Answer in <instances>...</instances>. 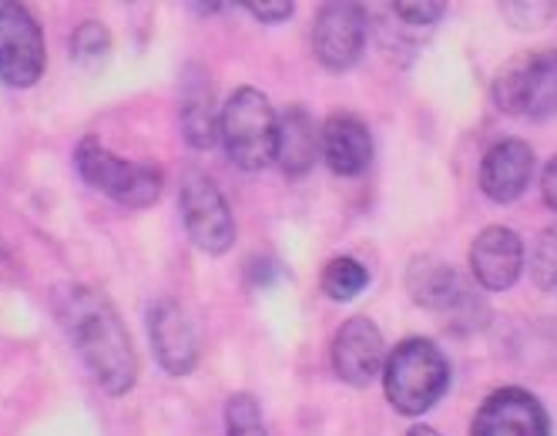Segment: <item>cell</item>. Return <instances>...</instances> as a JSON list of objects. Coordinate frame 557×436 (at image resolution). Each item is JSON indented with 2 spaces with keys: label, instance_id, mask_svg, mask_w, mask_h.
<instances>
[{
  "label": "cell",
  "instance_id": "cell-1",
  "mask_svg": "<svg viewBox=\"0 0 557 436\" xmlns=\"http://www.w3.org/2000/svg\"><path fill=\"white\" fill-rule=\"evenodd\" d=\"M58 323L108 396H125L138 383V352L111 299L95 286H64L54 296Z\"/></svg>",
  "mask_w": 557,
  "mask_h": 436
},
{
  "label": "cell",
  "instance_id": "cell-2",
  "mask_svg": "<svg viewBox=\"0 0 557 436\" xmlns=\"http://www.w3.org/2000/svg\"><path fill=\"white\" fill-rule=\"evenodd\" d=\"M450 386V363L430 339H404L389 356L383 370V393L396 413L420 416L441 403Z\"/></svg>",
  "mask_w": 557,
  "mask_h": 436
},
{
  "label": "cell",
  "instance_id": "cell-3",
  "mask_svg": "<svg viewBox=\"0 0 557 436\" xmlns=\"http://www.w3.org/2000/svg\"><path fill=\"white\" fill-rule=\"evenodd\" d=\"M219 138L228 162L243 172H262L275 162L278 148V114L259 88H235L219 117Z\"/></svg>",
  "mask_w": 557,
  "mask_h": 436
},
{
  "label": "cell",
  "instance_id": "cell-4",
  "mask_svg": "<svg viewBox=\"0 0 557 436\" xmlns=\"http://www.w3.org/2000/svg\"><path fill=\"white\" fill-rule=\"evenodd\" d=\"M74 169L85 185L108 195L111 202L125 209H151L165 188V175L158 165L128 162V158L111 154L95 135L82 138L74 148Z\"/></svg>",
  "mask_w": 557,
  "mask_h": 436
},
{
  "label": "cell",
  "instance_id": "cell-5",
  "mask_svg": "<svg viewBox=\"0 0 557 436\" xmlns=\"http://www.w3.org/2000/svg\"><path fill=\"white\" fill-rule=\"evenodd\" d=\"M494 104L504 114L547 117L557 111V48L513 58L494 77Z\"/></svg>",
  "mask_w": 557,
  "mask_h": 436
},
{
  "label": "cell",
  "instance_id": "cell-6",
  "mask_svg": "<svg viewBox=\"0 0 557 436\" xmlns=\"http://www.w3.org/2000/svg\"><path fill=\"white\" fill-rule=\"evenodd\" d=\"M178 212L185 222L188 239L198 252L206 256H225L235 242V219L225 202L222 188L202 175V172H188L182 178L178 191Z\"/></svg>",
  "mask_w": 557,
  "mask_h": 436
},
{
  "label": "cell",
  "instance_id": "cell-7",
  "mask_svg": "<svg viewBox=\"0 0 557 436\" xmlns=\"http://www.w3.org/2000/svg\"><path fill=\"white\" fill-rule=\"evenodd\" d=\"M48 48L37 17L14 0H0V82L8 88H34L45 77Z\"/></svg>",
  "mask_w": 557,
  "mask_h": 436
},
{
  "label": "cell",
  "instance_id": "cell-8",
  "mask_svg": "<svg viewBox=\"0 0 557 436\" xmlns=\"http://www.w3.org/2000/svg\"><path fill=\"white\" fill-rule=\"evenodd\" d=\"M154 363L169 376H188L198 366V333L188 312L175 299H154L145 312Z\"/></svg>",
  "mask_w": 557,
  "mask_h": 436
},
{
  "label": "cell",
  "instance_id": "cell-9",
  "mask_svg": "<svg viewBox=\"0 0 557 436\" xmlns=\"http://www.w3.org/2000/svg\"><path fill=\"white\" fill-rule=\"evenodd\" d=\"M367 48V11L360 4H326L312 24V51L326 71H349Z\"/></svg>",
  "mask_w": 557,
  "mask_h": 436
},
{
  "label": "cell",
  "instance_id": "cell-10",
  "mask_svg": "<svg viewBox=\"0 0 557 436\" xmlns=\"http://www.w3.org/2000/svg\"><path fill=\"white\" fill-rule=\"evenodd\" d=\"M470 436H550V423L534 393L500 386L476 410Z\"/></svg>",
  "mask_w": 557,
  "mask_h": 436
},
{
  "label": "cell",
  "instance_id": "cell-11",
  "mask_svg": "<svg viewBox=\"0 0 557 436\" xmlns=\"http://www.w3.org/2000/svg\"><path fill=\"white\" fill-rule=\"evenodd\" d=\"M333 370L349 386H370L386 370L383 333L367 315H352L333 336Z\"/></svg>",
  "mask_w": 557,
  "mask_h": 436
},
{
  "label": "cell",
  "instance_id": "cell-12",
  "mask_svg": "<svg viewBox=\"0 0 557 436\" xmlns=\"http://www.w3.org/2000/svg\"><path fill=\"white\" fill-rule=\"evenodd\" d=\"M407 289L417 306L430 312H450V315H467V326L473 323V312H484V302L476 299L454 265L441 259H413L407 269Z\"/></svg>",
  "mask_w": 557,
  "mask_h": 436
},
{
  "label": "cell",
  "instance_id": "cell-13",
  "mask_svg": "<svg viewBox=\"0 0 557 436\" xmlns=\"http://www.w3.org/2000/svg\"><path fill=\"white\" fill-rule=\"evenodd\" d=\"M470 269H473V283L481 289H487V292L510 289L524 272L521 235L504 225L484 228L470 246Z\"/></svg>",
  "mask_w": 557,
  "mask_h": 436
},
{
  "label": "cell",
  "instance_id": "cell-14",
  "mask_svg": "<svg viewBox=\"0 0 557 436\" xmlns=\"http://www.w3.org/2000/svg\"><path fill=\"white\" fill-rule=\"evenodd\" d=\"M534 175V151L521 138H504L497 141L481 162V188L491 202H513L521 198Z\"/></svg>",
  "mask_w": 557,
  "mask_h": 436
},
{
  "label": "cell",
  "instance_id": "cell-15",
  "mask_svg": "<svg viewBox=\"0 0 557 436\" xmlns=\"http://www.w3.org/2000/svg\"><path fill=\"white\" fill-rule=\"evenodd\" d=\"M323 158L330 172L343 178L363 175L373 162L370 128L356 114H330L323 125Z\"/></svg>",
  "mask_w": 557,
  "mask_h": 436
},
{
  "label": "cell",
  "instance_id": "cell-16",
  "mask_svg": "<svg viewBox=\"0 0 557 436\" xmlns=\"http://www.w3.org/2000/svg\"><path fill=\"white\" fill-rule=\"evenodd\" d=\"M320 154H323V132H315L306 108L293 104L278 114V148H275L278 169L289 178H302L306 172H312Z\"/></svg>",
  "mask_w": 557,
  "mask_h": 436
},
{
  "label": "cell",
  "instance_id": "cell-17",
  "mask_svg": "<svg viewBox=\"0 0 557 436\" xmlns=\"http://www.w3.org/2000/svg\"><path fill=\"white\" fill-rule=\"evenodd\" d=\"M219 117L215 108H212V95L209 88H195L188 85L185 88V98H182V135L191 148H212L215 138H219Z\"/></svg>",
  "mask_w": 557,
  "mask_h": 436
},
{
  "label": "cell",
  "instance_id": "cell-18",
  "mask_svg": "<svg viewBox=\"0 0 557 436\" xmlns=\"http://www.w3.org/2000/svg\"><path fill=\"white\" fill-rule=\"evenodd\" d=\"M367 286H370V272L349 256H339L323 269V292L336 302L356 299Z\"/></svg>",
  "mask_w": 557,
  "mask_h": 436
},
{
  "label": "cell",
  "instance_id": "cell-19",
  "mask_svg": "<svg viewBox=\"0 0 557 436\" xmlns=\"http://www.w3.org/2000/svg\"><path fill=\"white\" fill-rule=\"evenodd\" d=\"M111 54V34L98 21H82L71 34V58L82 67H98Z\"/></svg>",
  "mask_w": 557,
  "mask_h": 436
},
{
  "label": "cell",
  "instance_id": "cell-20",
  "mask_svg": "<svg viewBox=\"0 0 557 436\" xmlns=\"http://www.w3.org/2000/svg\"><path fill=\"white\" fill-rule=\"evenodd\" d=\"M225 436H269L252 393H232L225 400Z\"/></svg>",
  "mask_w": 557,
  "mask_h": 436
},
{
  "label": "cell",
  "instance_id": "cell-21",
  "mask_svg": "<svg viewBox=\"0 0 557 436\" xmlns=\"http://www.w3.org/2000/svg\"><path fill=\"white\" fill-rule=\"evenodd\" d=\"M528 269H531V279L537 289L557 292V222L537 235L531 259H528Z\"/></svg>",
  "mask_w": 557,
  "mask_h": 436
},
{
  "label": "cell",
  "instance_id": "cell-22",
  "mask_svg": "<svg viewBox=\"0 0 557 436\" xmlns=\"http://www.w3.org/2000/svg\"><path fill=\"white\" fill-rule=\"evenodd\" d=\"M393 11L407 24H436L447 14V4L444 0H396Z\"/></svg>",
  "mask_w": 557,
  "mask_h": 436
},
{
  "label": "cell",
  "instance_id": "cell-23",
  "mask_svg": "<svg viewBox=\"0 0 557 436\" xmlns=\"http://www.w3.org/2000/svg\"><path fill=\"white\" fill-rule=\"evenodd\" d=\"M246 11L262 24H283V21L293 17L296 4H293V0H272V4H265V0H262V4H259V0H246Z\"/></svg>",
  "mask_w": 557,
  "mask_h": 436
},
{
  "label": "cell",
  "instance_id": "cell-24",
  "mask_svg": "<svg viewBox=\"0 0 557 436\" xmlns=\"http://www.w3.org/2000/svg\"><path fill=\"white\" fill-rule=\"evenodd\" d=\"M541 195H544V205L557 212V158H550L541 175Z\"/></svg>",
  "mask_w": 557,
  "mask_h": 436
},
{
  "label": "cell",
  "instance_id": "cell-25",
  "mask_svg": "<svg viewBox=\"0 0 557 436\" xmlns=\"http://www.w3.org/2000/svg\"><path fill=\"white\" fill-rule=\"evenodd\" d=\"M407 436H441V433H436L433 426H423V423H420V426H413V429H410Z\"/></svg>",
  "mask_w": 557,
  "mask_h": 436
}]
</instances>
